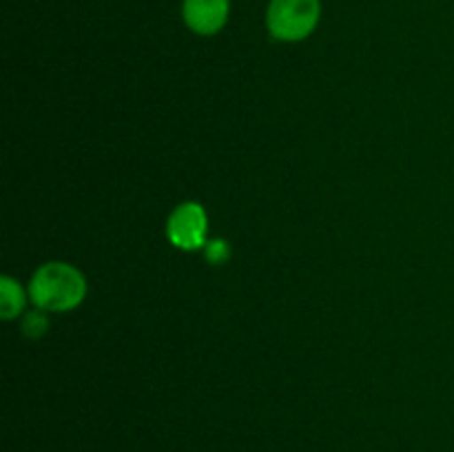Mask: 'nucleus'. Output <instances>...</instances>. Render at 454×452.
I'll return each instance as SVG.
<instances>
[{
    "label": "nucleus",
    "mask_w": 454,
    "mask_h": 452,
    "mask_svg": "<svg viewBox=\"0 0 454 452\" xmlns=\"http://www.w3.org/2000/svg\"><path fill=\"white\" fill-rule=\"evenodd\" d=\"M87 295V279L75 266L65 261H47L29 282V297L35 308L47 313H67L82 304Z\"/></svg>",
    "instance_id": "obj_1"
},
{
    "label": "nucleus",
    "mask_w": 454,
    "mask_h": 452,
    "mask_svg": "<svg viewBox=\"0 0 454 452\" xmlns=\"http://www.w3.org/2000/svg\"><path fill=\"white\" fill-rule=\"evenodd\" d=\"M204 253H207V260L211 261V264H224L231 257V248L224 239H211V242H207Z\"/></svg>",
    "instance_id": "obj_7"
},
{
    "label": "nucleus",
    "mask_w": 454,
    "mask_h": 452,
    "mask_svg": "<svg viewBox=\"0 0 454 452\" xmlns=\"http://www.w3.org/2000/svg\"><path fill=\"white\" fill-rule=\"evenodd\" d=\"M231 0H184V22L200 35H213L229 20Z\"/></svg>",
    "instance_id": "obj_4"
},
{
    "label": "nucleus",
    "mask_w": 454,
    "mask_h": 452,
    "mask_svg": "<svg viewBox=\"0 0 454 452\" xmlns=\"http://www.w3.org/2000/svg\"><path fill=\"white\" fill-rule=\"evenodd\" d=\"M322 13L319 0H270L266 25L273 38L297 43L315 31Z\"/></svg>",
    "instance_id": "obj_2"
},
{
    "label": "nucleus",
    "mask_w": 454,
    "mask_h": 452,
    "mask_svg": "<svg viewBox=\"0 0 454 452\" xmlns=\"http://www.w3.org/2000/svg\"><path fill=\"white\" fill-rule=\"evenodd\" d=\"M207 211L198 202H184L168 215L167 235L173 246L195 251L207 246Z\"/></svg>",
    "instance_id": "obj_3"
},
{
    "label": "nucleus",
    "mask_w": 454,
    "mask_h": 452,
    "mask_svg": "<svg viewBox=\"0 0 454 452\" xmlns=\"http://www.w3.org/2000/svg\"><path fill=\"white\" fill-rule=\"evenodd\" d=\"M25 308V291L13 277H0V317L16 319Z\"/></svg>",
    "instance_id": "obj_5"
},
{
    "label": "nucleus",
    "mask_w": 454,
    "mask_h": 452,
    "mask_svg": "<svg viewBox=\"0 0 454 452\" xmlns=\"http://www.w3.org/2000/svg\"><path fill=\"white\" fill-rule=\"evenodd\" d=\"M47 310L43 308H35V310H29V313L22 317V332H25L29 339H40V337H44V332L49 331V317Z\"/></svg>",
    "instance_id": "obj_6"
}]
</instances>
